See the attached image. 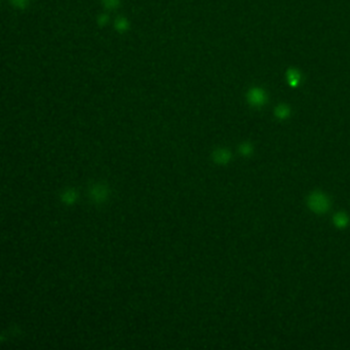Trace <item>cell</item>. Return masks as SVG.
I'll list each match as a JSON object with an SVG mask.
<instances>
[{"instance_id": "cell-1", "label": "cell", "mask_w": 350, "mask_h": 350, "mask_svg": "<svg viewBox=\"0 0 350 350\" xmlns=\"http://www.w3.org/2000/svg\"><path fill=\"white\" fill-rule=\"evenodd\" d=\"M308 205L311 211L317 214L326 213L330 207V200L321 192H313L308 197Z\"/></svg>"}, {"instance_id": "cell-2", "label": "cell", "mask_w": 350, "mask_h": 350, "mask_svg": "<svg viewBox=\"0 0 350 350\" xmlns=\"http://www.w3.org/2000/svg\"><path fill=\"white\" fill-rule=\"evenodd\" d=\"M248 101L252 106L255 107H261L266 103L267 97L266 93L260 87H254L249 90V93L247 95Z\"/></svg>"}, {"instance_id": "cell-3", "label": "cell", "mask_w": 350, "mask_h": 350, "mask_svg": "<svg viewBox=\"0 0 350 350\" xmlns=\"http://www.w3.org/2000/svg\"><path fill=\"white\" fill-rule=\"evenodd\" d=\"M274 113L276 115V117H278L280 119H284V118L289 117L291 110H290V108L287 105H284V104H280V105H278L275 108Z\"/></svg>"}, {"instance_id": "cell-4", "label": "cell", "mask_w": 350, "mask_h": 350, "mask_svg": "<svg viewBox=\"0 0 350 350\" xmlns=\"http://www.w3.org/2000/svg\"><path fill=\"white\" fill-rule=\"evenodd\" d=\"M287 77H288V80L290 82L291 85H296L299 83L300 79H301V75L300 73L298 72L296 69H290L287 73Z\"/></svg>"}, {"instance_id": "cell-5", "label": "cell", "mask_w": 350, "mask_h": 350, "mask_svg": "<svg viewBox=\"0 0 350 350\" xmlns=\"http://www.w3.org/2000/svg\"><path fill=\"white\" fill-rule=\"evenodd\" d=\"M348 217L344 214V213H339V214H337L334 218V222L336 224V226H338L340 228H343L345 227L347 224H348Z\"/></svg>"}, {"instance_id": "cell-6", "label": "cell", "mask_w": 350, "mask_h": 350, "mask_svg": "<svg viewBox=\"0 0 350 350\" xmlns=\"http://www.w3.org/2000/svg\"><path fill=\"white\" fill-rule=\"evenodd\" d=\"M215 157L219 162H227L230 157V154L226 150H219L215 153Z\"/></svg>"}, {"instance_id": "cell-7", "label": "cell", "mask_w": 350, "mask_h": 350, "mask_svg": "<svg viewBox=\"0 0 350 350\" xmlns=\"http://www.w3.org/2000/svg\"><path fill=\"white\" fill-rule=\"evenodd\" d=\"M103 3L109 8H114L118 5L119 0H103Z\"/></svg>"}, {"instance_id": "cell-8", "label": "cell", "mask_w": 350, "mask_h": 350, "mask_svg": "<svg viewBox=\"0 0 350 350\" xmlns=\"http://www.w3.org/2000/svg\"><path fill=\"white\" fill-rule=\"evenodd\" d=\"M10 2L17 7H24L27 4L28 0H10Z\"/></svg>"}, {"instance_id": "cell-9", "label": "cell", "mask_w": 350, "mask_h": 350, "mask_svg": "<svg viewBox=\"0 0 350 350\" xmlns=\"http://www.w3.org/2000/svg\"><path fill=\"white\" fill-rule=\"evenodd\" d=\"M240 151H241V153L244 154V155H249V154H251V152H252V146H251L250 144H243V145H241V147H240Z\"/></svg>"}, {"instance_id": "cell-10", "label": "cell", "mask_w": 350, "mask_h": 350, "mask_svg": "<svg viewBox=\"0 0 350 350\" xmlns=\"http://www.w3.org/2000/svg\"><path fill=\"white\" fill-rule=\"evenodd\" d=\"M117 27H118V28H121V29H123V28L125 27V22H124L123 20H120V21H118V22H117Z\"/></svg>"}]
</instances>
